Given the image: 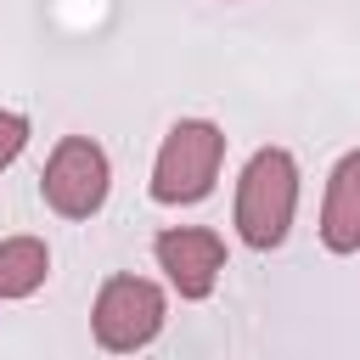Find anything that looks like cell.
Here are the masks:
<instances>
[{"label": "cell", "mask_w": 360, "mask_h": 360, "mask_svg": "<svg viewBox=\"0 0 360 360\" xmlns=\"http://www.w3.org/2000/svg\"><path fill=\"white\" fill-rule=\"evenodd\" d=\"M51 276V248L39 236H6L0 242V304L39 292Z\"/></svg>", "instance_id": "52a82bcc"}, {"label": "cell", "mask_w": 360, "mask_h": 360, "mask_svg": "<svg viewBox=\"0 0 360 360\" xmlns=\"http://www.w3.org/2000/svg\"><path fill=\"white\" fill-rule=\"evenodd\" d=\"M152 259L169 276V287L197 304V298H208L219 287L225 242H219V231H202V225H169V231L152 236Z\"/></svg>", "instance_id": "5b68a950"}, {"label": "cell", "mask_w": 360, "mask_h": 360, "mask_svg": "<svg viewBox=\"0 0 360 360\" xmlns=\"http://www.w3.org/2000/svg\"><path fill=\"white\" fill-rule=\"evenodd\" d=\"M321 242L332 253H360V152H343L332 163V174H326Z\"/></svg>", "instance_id": "8992f818"}, {"label": "cell", "mask_w": 360, "mask_h": 360, "mask_svg": "<svg viewBox=\"0 0 360 360\" xmlns=\"http://www.w3.org/2000/svg\"><path fill=\"white\" fill-rule=\"evenodd\" d=\"M292 214H298V158L287 146H259L236 180V236L253 253H270L287 242Z\"/></svg>", "instance_id": "6da1fadb"}, {"label": "cell", "mask_w": 360, "mask_h": 360, "mask_svg": "<svg viewBox=\"0 0 360 360\" xmlns=\"http://www.w3.org/2000/svg\"><path fill=\"white\" fill-rule=\"evenodd\" d=\"M112 191V163L107 152L90 141V135H62L45 158V174H39V197L51 214L62 219H90Z\"/></svg>", "instance_id": "277c9868"}, {"label": "cell", "mask_w": 360, "mask_h": 360, "mask_svg": "<svg viewBox=\"0 0 360 360\" xmlns=\"http://www.w3.org/2000/svg\"><path fill=\"white\" fill-rule=\"evenodd\" d=\"M169 321V298L158 281L146 276H107L101 292H96V309H90V326H96V343L107 354H135L146 349Z\"/></svg>", "instance_id": "3957f363"}, {"label": "cell", "mask_w": 360, "mask_h": 360, "mask_svg": "<svg viewBox=\"0 0 360 360\" xmlns=\"http://www.w3.org/2000/svg\"><path fill=\"white\" fill-rule=\"evenodd\" d=\"M219 163H225V129L214 118L169 124V135L152 158V202H163V208L202 202L219 180Z\"/></svg>", "instance_id": "7a4b0ae2"}, {"label": "cell", "mask_w": 360, "mask_h": 360, "mask_svg": "<svg viewBox=\"0 0 360 360\" xmlns=\"http://www.w3.org/2000/svg\"><path fill=\"white\" fill-rule=\"evenodd\" d=\"M22 146H28V118L11 112V107H0V169H11L22 158Z\"/></svg>", "instance_id": "ba28073f"}]
</instances>
